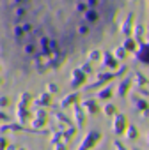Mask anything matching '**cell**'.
I'll return each mask as SVG.
<instances>
[{"label":"cell","mask_w":149,"mask_h":150,"mask_svg":"<svg viewBox=\"0 0 149 150\" xmlns=\"http://www.w3.org/2000/svg\"><path fill=\"white\" fill-rule=\"evenodd\" d=\"M126 0H0V58L21 76L92 57L124 14Z\"/></svg>","instance_id":"cell-1"}]
</instances>
